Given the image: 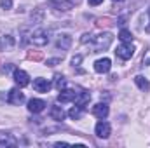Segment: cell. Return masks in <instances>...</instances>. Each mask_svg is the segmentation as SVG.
<instances>
[{
    "label": "cell",
    "instance_id": "cell-24",
    "mask_svg": "<svg viewBox=\"0 0 150 148\" xmlns=\"http://www.w3.org/2000/svg\"><path fill=\"white\" fill-rule=\"evenodd\" d=\"M91 40H93V35H89V33H84L82 38H80V42H82V44H87V42H91Z\"/></svg>",
    "mask_w": 150,
    "mask_h": 148
},
{
    "label": "cell",
    "instance_id": "cell-27",
    "mask_svg": "<svg viewBox=\"0 0 150 148\" xmlns=\"http://www.w3.org/2000/svg\"><path fill=\"white\" fill-rule=\"evenodd\" d=\"M149 16H150V9H149ZM147 30H150V26H149V28H147Z\"/></svg>",
    "mask_w": 150,
    "mask_h": 148
},
{
    "label": "cell",
    "instance_id": "cell-6",
    "mask_svg": "<svg viewBox=\"0 0 150 148\" xmlns=\"http://www.w3.org/2000/svg\"><path fill=\"white\" fill-rule=\"evenodd\" d=\"M110 68H112V61H110L108 58H101V59H98V61L94 63V70H96L98 73H108Z\"/></svg>",
    "mask_w": 150,
    "mask_h": 148
},
{
    "label": "cell",
    "instance_id": "cell-25",
    "mask_svg": "<svg viewBox=\"0 0 150 148\" xmlns=\"http://www.w3.org/2000/svg\"><path fill=\"white\" fill-rule=\"evenodd\" d=\"M80 61H82V56H80V54H77L74 59H72V65H74V66H79V65H80Z\"/></svg>",
    "mask_w": 150,
    "mask_h": 148
},
{
    "label": "cell",
    "instance_id": "cell-2",
    "mask_svg": "<svg viewBox=\"0 0 150 148\" xmlns=\"http://www.w3.org/2000/svg\"><path fill=\"white\" fill-rule=\"evenodd\" d=\"M30 42H32L33 45H38V47L45 45V44L49 42L47 32H45L44 28H37V30H33V32L30 33Z\"/></svg>",
    "mask_w": 150,
    "mask_h": 148
},
{
    "label": "cell",
    "instance_id": "cell-22",
    "mask_svg": "<svg viewBox=\"0 0 150 148\" xmlns=\"http://www.w3.org/2000/svg\"><path fill=\"white\" fill-rule=\"evenodd\" d=\"M0 5H2L4 11H7V9L12 7V0H0Z\"/></svg>",
    "mask_w": 150,
    "mask_h": 148
},
{
    "label": "cell",
    "instance_id": "cell-13",
    "mask_svg": "<svg viewBox=\"0 0 150 148\" xmlns=\"http://www.w3.org/2000/svg\"><path fill=\"white\" fill-rule=\"evenodd\" d=\"M44 108H45V101H42V99L32 98L28 101V110L32 113H40V111H44Z\"/></svg>",
    "mask_w": 150,
    "mask_h": 148
},
{
    "label": "cell",
    "instance_id": "cell-15",
    "mask_svg": "<svg viewBox=\"0 0 150 148\" xmlns=\"http://www.w3.org/2000/svg\"><path fill=\"white\" fill-rule=\"evenodd\" d=\"M49 115H51V118L56 120V122H61V120H65V117H67V113H65V110H63L61 106H52L51 111H49Z\"/></svg>",
    "mask_w": 150,
    "mask_h": 148
},
{
    "label": "cell",
    "instance_id": "cell-8",
    "mask_svg": "<svg viewBox=\"0 0 150 148\" xmlns=\"http://www.w3.org/2000/svg\"><path fill=\"white\" fill-rule=\"evenodd\" d=\"M14 82L19 87H26L30 84V77H28L26 72H23V70H14Z\"/></svg>",
    "mask_w": 150,
    "mask_h": 148
},
{
    "label": "cell",
    "instance_id": "cell-26",
    "mask_svg": "<svg viewBox=\"0 0 150 148\" xmlns=\"http://www.w3.org/2000/svg\"><path fill=\"white\" fill-rule=\"evenodd\" d=\"M87 2H89V5H93V7H96V5L103 4V0H87Z\"/></svg>",
    "mask_w": 150,
    "mask_h": 148
},
{
    "label": "cell",
    "instance_id": "cell-23",
    "mask_svg": "<svg viewBox=\"0 0 150 148\" xmlns=\"http://www.w3.org/2000/svg\"><path fill=\"white\" fill-rule=\"evenodd\" d=\"M58 63H61V59H59V58H52V59H47L45 65H47V66H56Z\"/></svg>",
    "mask_w": 150,
    "mask_h": 148
},
{
    "label": "cell",
    "instance_id": "cell-1",
    "mask_svg": "<svg viewBox=\"0 0 150 148\" xmlns=\"http://www.w3.org/2000/svg\"><path fill=\"white\" fill-rule=\"evenodd\" d=\"M112 40H113L112 33H108V32L100 33L98 37H94L93 40H91V42H93V52H101V51L108 49L110 44H112Z\"/></svg>",
    "mask_w": 150,
    "mask_h": 148
},
{
    "label": "cell",
    "instance_id": "cell-3",
    "mask_svg": "<svg viewBox=\"0 0 150 148\" xmlns=\"http://www.w3.org/2000/svg\"><path fill=\"white\" fill-rule=\"evenodd\" d=\"M115 54H117L120 59H131L133 54H134V45H133V42H122V44L117 47Z\"/></svg>",
    "mask_w": 150,
    "mask_h": 148
},
{
    "label": "cell",
    "instance_id": "cell-12",
    "mask_svg": "<svg viewBox=\"0 0 150 148\" xmlns=\"http://www.w3.org/2000/svg\"><path fill=\"white\" fill-rule=\"evenodd\" d=\"M75 96L77 92L75 91H70V89H61L59 94H58V101L59 103H70V101H75Z\"/></svg>",
    "mask_w": 150,
    "mask_h": 148
},
{
    "label": "cell",
    "instance_id": "cell-16",
    "mask_svg": "<svg viewBox=\"0 0 150 148\" xmlns=\"http://www.w3.org/2000/svg\"><path fill=\"white\" fill-rule=\"evenodd\" d=\"M134 84H136L142 91H149V89H150L149 80H147L145 77H142V75H136V77H134Z\"/></svg>",
    "mask_w": 150,
    "mask_h": 148
},
{
    "label": "cell",
    "instance_id": "cell-20",
    "mask_svg": "<svg viewBox=\"0 0 150 148\" xmlns=\"http://www.w3.org/2000/svg\"><path fill=\"white\" fill-rule=\"evenodd\" d=\"M54 85H56V87L61 91V89L67 85V80H65V77H63V75H56V77H54Z\"/></svg>",
    "mask_w": 150,
    "mask_h": 148
},
{
    "label": "cell",
    "instance_id": "cell-10",
    "mask_svg": "<svg viewBox=\"0 0 150 148\" xmlns=\"http://www.w3.org/2000/svg\"><path fill=\"white\" fill-rule=\"evenodd\" d=\"M108 105L107 103H98V105H94L93 106V115L94 117H98V118H107L108 117Z\"/></svg>",
    "mask_w": 150,
    "mask_h": 148
},
{
    "label": "cell",
    "instance_id": "cell-29",
    "mask_svg": "<svg viewBox=\"0 0 150 148\" xmlns=\"http://www.w3.org/2000/svg\"><path fill=\"white\" fill-rule=\"evenodd\" d=\"M113 2H122V0H113Z\"/></svg>",
    "mask_w": 150,
    "mask_h": 148
},
{
    "label": "cell",
    "instance_id": "cell-7",
    "mask_svg": "<svg viewBox=\"0 0 150 148\" xmlns=\"http://www.w3.org/2000/svg\"><path fill=\"white\" fill-rule=\"evenodd\" d=\"M70 45H72V37H70L68 33H61V35H58V40H56V47H58V49H61V51H68Z\"/></svg>",
    "mask_w": 150,
    "mask_h": 148
},
{
    "label": "cell",
    "instance_id": "cell-5",
    "mask_svg": "<svg viewBox=\"0 0 150 148\" xmlns=\"http://www.w3.org/2000/svg\"><path fill=\"white\" fill-rule=\"evenodd\" d=\"M7 101L11 105H21L25 101V94L19 91V89H11L9 94H7Z\"/></svg>",
    "mask_w": 150,
    "mask_h": 148
},
{
    "label": "cell",
    "instance_id": "cell-18",
    "mask_svg": "<svg viewBox=\"0 0 150 148\" xmlns=\"http://www.w3.org/2000/svg\"><path fill=\"white\" fill-rule=\"evenodd\" d=\"M119 38H120L122 42H133V33H131L129 30L122 28V30L119 32Z\"/></svg>",
    "mask_w": 150,
    "mask_h": 148
},
{
    "label": "cell",
    "instance_id": "cell-9",
    "mask_svg": "<svg viewBox=\"0 0 150 148\" xmlns=\"http://www.w3.org/2000/svg\"><path fill=\"white\" fill-rule=\"evenodd\" d=\"M33 89H35L37 92H47V91L51 89V82H49L47 78L38 77V78L33 80Z\"/></svg>",
    "mask_w": 150,
    "mask_h": 148
},
{
    "label": "cell",
    "instance_id": "cell-28",
    "mask_svg": "<svg viewBox=\"0 0 150 148\" xmlns=\"http://www.w3.org/2000/svg\"><path fill=\"white\" fill-rule=\"evenodd\" d=\"M51 2H61V0H51Z\"/></svg>",
    "mask_w": 150,
    "mask_h": 148
},
{
    "label": "cell",
    "instance_id": "cell-19",
    "mask_svg": "<svg viewBox=\"0 0 150 148\" xmlns=\"http://www.w3.org/2000/svg\"><path fill=\"white\" fill-rule=\"evenodd\" d=\"M68 115H70V118H74V120H79V118L82 117V108L75 105L74 108H70V111H68Z\"/></svg>",
    "mask_w": 150,
    "mask_h": 148
},
{
    "label": "cell",
    "instance_id": "cell-14",
    "mask_svg": "<svg viewBox=\"0 0 150 148\" xmlns=\"http://www.w3.org/2000/svg\"><path fill=\"white\" fill-rule=\"evenodd\" d=\"M91 101V94L89 92H79L77 96H75V105L77 106H80L82 110L86 108V105Z\"/></svg>",
    "mask_w": 150,
    "mask_h": 148
},
{
    "label": "cell",
    "instance_id": "cell-4",
    "mask_svg": "<svg viewBox=\"0 0 150 148\" xmlns=\"http://www.w3.org/2000/svg\"><path fill=\"white\" fill-rule=\"evenodd\" d=\"M94 132H96L98 138L107 140V138L110 136V132H112V127H110V124H108L105 118H100V122H98L96 127H94Z\"/></svg>",
    "mask_w": 150,
    "mask_h": 148
},
{
    "label": "cell",
    "instance_id": "cell-17",
    "mask_svg": "<svg viewBox=\"0 0 150 148\" xmlns=\"http://www.w3.org/2000/svg\"><path fill=\"white\" fill-rule=\"evenodd\" d=\"M14 45V40L11 35H4V37H0V47L2 49H11Z\"/></svg>",
    "mask_w": 150,
    "mask_h": 148
},
{
    "label": "cell",
    "instance_id": "cell-21",
    "mask_svg": "<svg viewBox=\"0 0 150 148\" xmlns=\"http://www.w3.org/2000/svg\"><path fill=\"white\" fill-rule=\"evenodd\" d=\"M42 18H44V11H42V9H37L35 12H32V21H33L35 25H38V23L42 21Z\"/></svg>",
    "mask_w": 150,
    "mask_h": 148
},
{
    "label": "cell",
    "instance_id": "cell-11",
    "mask_svg": "<svg viewBox=\"0 0 150 148\" xmlns=\"http://www.w3.org/2000/svg\"><path fill=\"white\" fill-rule=\"evenodd\" d=\"M18 141L12 134L9 132H0V148H7V147H16Z\"/></svg>",
    "mask_w": 150,
    "mask_h": 148
}]
</instances>
